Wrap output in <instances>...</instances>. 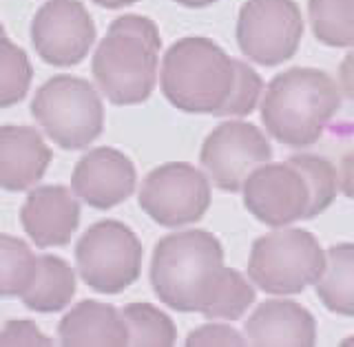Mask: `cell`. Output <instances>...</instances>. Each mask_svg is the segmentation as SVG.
<instances>
[{
	"instance_id": "18",
	"label": "cell",
	"mask_w": 354,
	"mask_h": 347,
	"mask_svg": "<svg viewBox=\"0 0 354 347\" xmlns=\"http://www.w3.org/2000/svg\"><path fill=\"white\" fill-rule=\"evenodd\" d=\"M75 294V272L64 259L55 254L38 256V272L31 288L22 294L25 308L40 312V315H53L62 312L71 303Z\"/></svg>"
},
{
	"instance_id": "16",
	"label": "cell",
	"mask_w": 354,
	"mask_h": 347,
	"mask_svg": "<svg viewBox=\"0 0 354 347\" xmlns=\"http://www.w3.org/2000/svg\"><path fill=\"white\" fill-rule=\"evenodd\" d=\"M246 339L252 345H297L317 343V323L310 312L288 299H272L252 312L246 321Z\"/></svg>"
},
{
	"instance_id": "20",
	"label": "cell",
	"mask_w": 354,
	"mask_h": 347,
	"mask_svg": "<svg viewBox=\"0 0 354 347\" xmlns=\"http://www.w3.org/2000/svg\"><path fill=\"white\" fill-rule=\"evenodd\" d=\"M308 20L321 44L354 47V0H308Z\"/></svg>"
},
{
	"instance_id": "3",
	"label": "cell",
	"mask_w": 354,
	"mask_h": 347,
	"mask_svg": "<svg viewBox=\"0 0 354 347\" xmlns=\"http://www.w3.org/2000/svg\"><path fill=\"white\" fill-rule=\"evenodd\" d=\"M232 80L235 60L210 38H182L164 53L160 86L182 113L217 115L230 95Z\"/></svg>"
},
{
	"instance_id": "29",
	"label": "cell",
	"mask_w": 354,
	"mask_h": 347,
	"mask_svg": "<svg viewBox=\"0 0 354 347\" xmlns=\"http://www.w3.org/2000/svg\"><path fill=\"white\" fill-rule=\"evenodd\" d=\"M0 345H51V339L33 321L18 319L7 321L5 330L0 332Z\"/></svg>"
},
{
	"instance_id": "5",
	"label": "cell",
	"mask_w": 354,
	"mask_h": 347,
	"mask_svg": "<svg viewBox=\"0 0 354 347\" xmlns=\"http://www.w3.org/2000/svg\"><path fill=\"white\" fill-rule=\"evenodd\" d=\"M326 252L313 232L283 228L252 243L248 279L266 294L288 297L304 292L326 272Z\"/></svg>"
},
{
	"instance_id": "6",
	"label": "cell",
	"mask_w": 354,
	"mask_h": 347,
	"mask_svg": "<svg viewBox=\"0 0 354 347\" xmlns=\"http://www.w3.org/2000/svg\"><path fill=\"white\" fill-rule=\"evenodd\" d=\"M75 265L82 281L100 294H120L140 279L142 243L127 223L102 219L75 245Z\"/></svg>"
},
{
	"instance_id": "12",
	"label": "cell",
	"mask_w": 354,
	"mask_h": 347,
	"mask_svg": "<svg viewBox=\"0 0 354 347\" xmlns=\"http://www.w3.org/2000/svg\"><path fill=\"white\" fill-rule=\"evenodd\" d=\"M243 206L250 215L270 228H286L306 219L310 188L301 171L290 162L261 164L241 186Z\"/></svg>"
},
{
	"instance_id": "33",
	"label": "cell",
	"mask_w": 354,
	"mask_h": 347,
	"mask_svg": "<svg viewBox=\"0 0 354 347\" xmlns=\"http://www.w3.org/2000/svg\"><path fill=\"white\" fill-rule=\"evenodd\" d=\"M177 5H182V7H188V9H202V7H210V5H215L217 0H175Z\"/></svg>"
},
{
	"instance_id": "23",
	"label": "cell",
	"mask_w": 354,
	"mask_h": 347,
	"mask_svg": "<svg viewBox=\"0 0 354 347\" xmlns=\"http://www.w3.org/2000/svg\"><path fill=\"white\" fill-rule=\"evenodd\" d=\"M33 66L27 51L0 36V109L16 106L29 93Z\"/></svg>"
},
{
	"instance_id": "13",
	"label": "cell",
	"mask_w": 354,
	"mask_h": 347,
	"mask_svg": "<svg viewBox=\"0 0 354 347\" xmlns=\"http://www.w3.org/2000/svg\"><path fill=\"white\" fill-rule=\"evenodd\" d=\"M138 184V173L124 153L100 147L82 155L71 175L75 197L97 210H109L127 201Z\"/></svg>"
},
{
	"instance_id": "34",
	"label": "cell",
	"mask_w": 354,
	"mask_h": 347,
	"mask_svg": "<svg viewBox=\"0 0 354 347\" xmlns=\"http://www.w3.org/2000/svg\"><path fill=\"white\" fill-rule=\"evenodd\" d=\"M341 345L343 347H354V334H352V337H348L346 341H341Z\"/></svg>"
},
{
	"instance_id": "4",
	"label": "cell",
	"mask_w": 354,
	"mask_h": 347,
	"mask_svg": "<svg viewBox=\"0 0 354 347\" xmlns=\"http://www.w3.org/2000/svg\"><path fill=\"white\" fill-rule=\"evenodd\" d=\"M31 115L64 151L91 147L104 129V106L95 86L75 75L49 77L31 100Z\"/></svg>"
},
{
	"instance_id": "11",
	"label": "cell",
	"mask_w": 354,
	"mask_h": 347,
	"mask_svg": "<svg viewBox=\"0 0 354 347\" xmlns=\"http://www.w3.org/2000/svg\"><path fill=\"white\" fill-rule=\"evenodd\" d=\"M93 42L95 22L80 0H49L31 20V44L47 64H80Z\"/></svg>"
},
{
	"instance_id": "35",
	"label": "cell",
	"mask_w": 354,
	"mask_h": 347,
	"mask_svg": "<svg viewBox=\"0 0 354 347\" xmlns=\"http://www.w3.org/2000/svg\"><path fill=\"white\" fill-rule=\"evenodd\" d=\"M0 36H5V27H3V22H0Z\"/></svg>"
},
{
	"instance_id": "32",
	"label": "cell",
	"mask_w": 354,
	"mask_h": 347,
	"mask_svg": "<svg viewBox=\"0 0 354 347\" xmlns=\"http://www.w3.org/2000/svg\"><path fill=\"white\" fill-rule=\"evenodd\" d=\"M97 7H104V9H122V7H129V5H136L140 0H93Z\"/></svg>"
},
{
	"instance_id": "17",
	"label": "cell",
	"mask_w": 354,
	"mask_h": 347,
	"mask_svg": "<svg viewBox=\"0 0 354 347\" xmlns=\"http://www.w3.org/2000/svg\"><path fill=\"white\" fill-rule=\"evenodd\" d=\"M58 339L66 347L77 345H129L127 321L113 306L100 301H80L62 317Z\"/></svg>"
},
{
	"instance_id": "27",
	"label": "cell",
	"mask_w": 354,
	"mask_h": 347,
	"mask_svg": "<svg viewBox=\"0 0 354 347\" xmlns=\"http://www.w3.org/2000/svg\"><path fill=\"white\" fill-rule=\"evenodd\" d=\"M246 337L239 334L235 328L224 326V323H206V326L193 330L186 337L188 347H206V345H246Z\"/></svg>"
},
{
	"instance_id": "24",
	"label": "cell",
	"mask_w": 354,
	"mask_h": 347,
	"mask_svg": "<svg viewBox=\"0 0 354 347\" xmlns=\"http://www.w3.org/2000/svg\"><path fill=\"white\" fill-rule=\"evenodd\" d=\"M129 328V345L171 347L177 341L175 323L169 315L151 303H129L122 310Z\"/></svg>"
},
{
	"instance_id": "30",
	"label": "cell",
	"mask_w": 354,
	"mask_h": 347,
	"mask_svg": "<svg viewBox=\"0 0 354 347\" xmlns=\"http://www.w3.org/2000/svg\"><path fill=\"white\" fill-rule=\"evenodd\" d=\"M339 84H341L343 95L354 102V49L343 58L339 66Z\"/></svg>"
},
{
	"instance_id": "2",
	"label": "cell",
	"mask_w": 354,
	"mask_h": 347,
	"mask_svg": "<svg viewBox=\"0 0 354 347\" xmlns=\"http://www.w3.org/2000/svg\"><path fill=\"white\" fill-rule=\"evenodd\" d=\"M341 106V91L326 71L292 66L274 75L261 95V122L270 138L306 149L324 135Z\"/></svg>"
},
{
	"instance_id": "22",
	"label": "cell",
	"mask_w": 354,
	"mask_h": 347,
	"mask_svg": "<svg viewBox=\"0 0 354 347\" xmlns=\"http://www.w3.org/2000/svg\"><path fill=\"white\" fill-rule=\"evenodd\" d=\"M288 162L301 171V175L308 182V188H310V206L306 212V219L319 217L321 212L328 210L332 206V201L337 199V193H339L337 169L328 160L319 158V155H313V153L292 155Z\"/></svg>"
},
{
	"instance_id": "1",
	"label": "cell",
	"mask_w": 354,
	"mask_h": 347,
	"mask_svg": "<svg viewBox=\"0 0 354 347\" xmlns=\"http://www.w3.org/2000/svg\"><path fill=\"white\" fill-rule=\"evenodd\" d=\"M224 272V248L208 230L173 232L153 250V292L175 312L204 315L217 297Z\"/></svg>"
},
{
	"instance_id": "25",
	"label": "cell",
	"mask_w": 354,
	"mask_h": 347,
	"mask_svg": "<svg viewBox=\"0 0 354 347\" xmlns=\"http://www.w3.org/2000/svg\"><path fill=\"white\" fill-rule=\"evenodd\" d=\"M254 303V290L246 281V276L237 270L226 268L224 281H221L215 301L204 310L206 319H219V321H237L248 312Z\"/></svg>"
},
{
	"instance_id": "19",
	"label": "cell",
	"mask_w": 354,
	"mask_h": 347,
	"mask_svg": "<svg viewBox=\"0 0 354 347\" xmlns=\"http://www.w3.org/2000/svg\"><path fill=\"white\" fill-rule=\"evenodd\" d=\"M326 259V272L317 281V297L332 315L354 317V243L332 245Z\"/></svg>"
},
{
	"instance_id": "14",
	"label": "cell",
	"mask_w": 354,
	"mask_h": 347,
	"mask_svg": "<svg viewBox=\"0 0 354 347\" xmlns=\"http://www.w3.org/2000/svg\"><path fill=\"white\" fill-rule=\"evenodd\" d=\"M20 223L38 248L66 245L80 226V201L66 186H33L20 208Z\"/></svg>"
},
{
	"instance_id": "28",
	"label": "cell",
	"mask_w": 354,
	"mask_h": 347,
	"mask_svg": "<svg viewBox=\"0 0 354 347\" xmlns=\"http://www.w3.org/2000/svg\"><path fill=\"white\" fill-rule=\"evenodd\" d=\"M109 31H124L131 33V36H138L144 42H149L151 47L155 49H162V36H160V29L158 25L147 18V16H136V14H127V16H120L111 22Z\"/></svg>"
},
{
	"instance_id": "21",
	"label": "cell",
	"mask_w": 354,
	"mask_h": 347,
	"mask_svg": "<svg viewBox=\"0 0 354 347\" xmlns=\"http://www.w3.org/2000/svg\"><path fill=\"white\" fill-rule=\"evenodd\" d=\"M38 272V256L27 241L0 232V297H22Z\"/></svg>"
},
{
	"instance_id": "8",
	"label": "cell",
	"mask_w": 354,
	"mask_h": 347,
	"mask_svg": "<svg viewBox=\"0 0 354 347\" xmlns=\"http://www.w3.org/2000/svg\"><path fill=\"white\" fill-rule=\"evenodd\" d=\"M235 36L241 53L254 64H283L304 38L301 9L295 0H246L239 9Z\"/></svg>"
},
{
	"instance_id": "31",
	"label": "cell",
	"mask_w": 354,
	"mask_h": 347,
	"mask_svg": "<svg viewBox=\"0 0 354 347\" xmlns=\"http://www.w3.org/2000/svg\"><path fill=\"white\" fill-rule=\"evenodd\" d=\"M339 190L348 199L354 201V153H348L341 160V177H339Z\"/></svg>"
},
{
	"instance_id": "15",
	"label": "cell",
	"mask_w": 354,
	"mask_h": 347,
	"mask_svg": "<svg viewBox=\"0 0 354 347\" xmlns=\"http://www.w3.org/2000/svg\"><path fill=\"white\" fill-rule=\"evenodd\" d=\"M53 153L31 126H0V188L20 193L36 186L47 173Z\"/></svg>"
},
{
	"instance_id": "26",
	"label": "cell",
	"mask_w": 354,
	"mask_h": 347,
	"mask_svg": "<svg viewBox=\"0 0 354 347\" xmlns=\"http://www.w3.org/2000/svg\"><path fill=\"white\" fill-rule=\"evenodd\" d=\"M263 91V80L261 75L252 69L248 62L235 60V80H232L230 95L226 104L217 111L221 118H246L250 115L259 104V97Z\"/></svg>"
},
{
	"instance_id": "7",
	"label": "cell",
	"mask_w": 354,
	"mask_h": 347,
	"mask_svg": "<svg viewBox=\"0 0 354 347\" xmlns=\"http://www.w3.org/2000/svg\"><path fill=\"white\" fill-rule=\"evenodd\" d=\"M158 69L160 51L124 31H106L91 62L97 88L118 106L147 102L158 82Z\"/></svg>"
},
{
	"instance_id": "10",
	"label": "cell",
	"mask_w": 354,
	"mask_h": 347,
	"mask_svg": "<svg viewBox=\"0 0 354 347\" xmlns=\"http://www.w3.org/2000/svg\"><path fill=\"white\" fill-rule=\"evenodd\" d=\"M272 160L268 138L250 122L230 120L210 131L199 151V162L224 193L241 190L248 175Z\"/></svg>"
},
{
	"instance_id": "9",
	"label": "cell",
	"mask_w": 354,
	"mask_h": 347,
	"mask_svg": "<svg viewBox=\"0 0 354 347\" xmlns=\"http://www.w3.org/2000/svg\"><path fill=\"white\" fill-rule=\"evenodd\" d=\"M140 208L164 228H182L199 221L210 206L208 177L186 162L153 169L140 188Z\"/></svg>"
}]
</instances>
